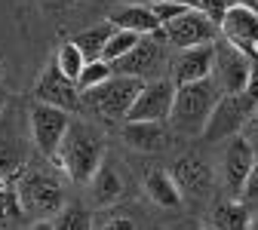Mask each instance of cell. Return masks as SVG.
Returning <instances> with one entry per match:
<instances>
[{
    "mask_svg": "<svg viewBox=\"0 0 258 230\" xmlns=\"http://www.w3.org/2000/svg\"><path fill=\"white\" fill-rule=\"evenodd\" d=\"M172 230H206L200 221H181V224H175Z\"/></svg>",
    "mask_w": 258,
    "mask_h": 230,
    "instance_id": "obj_32",
    "label": "cell"
},
{
    "mask_svg": "<svg viewBox=\"0 0 258 230\" xmlns=\"http://www.w3.org/2000/svg\"><path fill=\"white\" fill-rule=\"evenodd\" d=\"M4 108H7V92L0 89V114H4Z\"/></svg>",
    "mask_w": 258,
    "mask_h": 230,
    "instance_id": "obj_36",
    "label": "cell"
},
{
    "mask_svg": "<svg viewBox=\"0 0 258 230\" xmlns=\"http://www.w3.org/2000/svg\"><path fill=\"white\" fill-rule=\"evenodd\" d=\"M34 102L71 114V111L80 108V89H77L74 80L64 77V74L55 68V61H52L49 68L37 77V83H34Z\"/></svg>",
    "mask_w": 258,
    "mask_h": 230,
    "instance_id": "obj_12",
    "label": "cell"
},
{
    "mask_svg": "<svg viewBox=\"0 0 258 230\" xmlns=\"http://www.w3.org/2000/svg\"><path fill=\"white\" fill-rule=\"evenodd\" d=\"M151 230H163V227H151Z\"/></svg>",
    "mask_w": 258,
    "mask_h": 230,
    "instance_id": "obj_37",
    "label": "cell"
},
{
    "mask_svg": "<svg viewBox=\"0 0 258 230\" xmlns=\"http://www.w3.org/2000/svg\"><path fill=\"white\" fill-rule=\"evenodd\" d=\"M172 181L178 184L181 190V200L184 196H190V200H203V196H209L212 190V166L200 157V154H184L175 160V166H172Z\"/></svg>",
    "mask_w": 258,
    "mask_h": 230,
    "instance_id": "obj_13",
    "label": "cell"
},
{
    "mask_svg": "<svg viewBox=\"0 0 258 230\" xmlns=\"http://www.w3.org/2000/svg\"><path fill=\"white\" fill-rule=\"evenodd\" d=\"M123 193H126V178H123V172L114 166V163L105 157V163L99 166V172H95L92 181H89V196H92V203L102 206V209H111Z\"/></svg>",
    "mask_w": 258,
    "mask_h": 230,
    "instance_id": "obj_17",
    "label": "cell"
},
{
    "mask_svg": "<svg viewBox=\"0 0 258 230\" xmlns=\"http://www.w3.org/2000/svg\"><path fill=\"white\" fill-rule=\"evenodd\" d=\"M28 126H31V144H34V150L40 157L52 160L61 138H64V132H68V126H71V117L64 111H58V108L34 102L28 108Z\"/></svg>",
    "mask_w": 258,
    "mask_h": 230,
    "instance_id": "obj_6",
    "label": "cell"
},
{
    "mask_svg": "<svg viewBox=\"0 0 258 230\" xmlns=\"http://www.w3.org/2000/svg\"><path fill=\"white\" fill-rule=\"evenodd\" d=\"M139 40H142L139 34H129V31H114V37L108 40V46H105V52H102V61L117 64L123 55H129V52L136 49Z\"/></svg>",
    "mask_w": 258,
    "mask_h": 230,
    "instance_id": "obj_27",
    "label": "cell"
},
{
    "mask_svg": "<svg viewBox=\"0 0 258 230\" xmlns=\"http://www.w3.org/2000/svg\"><path fill=\"white\" fill-rule=\"evenodd\" d=\"M52 230H95V218L80 203H64V209L52 218Z\"/></svg>",
    "mask_w": 258,
    "mask_h": 230,
    "instance_id": "obj_22",
    "label": "cell"
},
{
    "mask_svg": "<svg viewBox=\"0 0 258 230\" xmlns=\"http://www.w3.org/2000/svg\"><path fill=\"white\" fill-rule=\"evenodd\" d=\"M145 193H148V200L160 209H178L181 206V190L178 184L172 181L169 172L163 169H154L145 175Z\"/></svg>",
    "mask_w": 258,
    "mask_h": 230,
    "instance_id": "obj_20",
    "label": "cell"
},
{
    "mask_svg": "<svg viewBox=\"0 0 258 230\" xmlns=\"http://www.w3.org/2000/svg\"><path fill=\"white\" fill-rule=\"evenodd\" d=\"M249 209L237 200H221V203H212L203 227L206 230H249Z\"/></svg>",
    "mask_w": 258,
    "mask_h": 230,
    "instance_id": "obj_19",
    "label": "cell"
},
{
    "mask_svg": "<svg viewBox=\"0 0 258 230\" xmlns=\"http://www.w3.org/2000/svg\"><path fill=\"white\" fill-rule=\"evenodd\" d=\"M19 203L25 209V215L37 218V221H52L61 209H64V190L58 184L55 175L49 172H22L19 184Z\"/></svg>",
    "mask_w": 258,
    "mask_h": 230,
    "instance_id": "obj_4",
    "label": "cell"
},
{
    "mask_svg": "<svg viewBox=\"0 0 258 230\" xmlns=\"http://www.w3.org/2000/svg\"><path fill=\"white\" fill-rule=\"evenodd\" d=\"M160 40H163L160 34L157 37H142L133 52L123 55L117 64H111L114 74L117 77H139V80L154 74L160 64H163V43H160Z\"/></svg>",
    "mask_w": 258,
    "mask_h": 230,
    "instance_id": "obj_15",
    "label": "cell"
},
{
    "mask_svg": "<svg viewBox=\"0 0 258 230\" xmlns=\"http://www.w3.org/2000/svg\"><path fill=\"white\" fill-rule=\"evenodd\" d=\"M22 218H25V209L19 203V190L13 187V181L0 178V230L22 224Z\"/></svg>",
    "mask_w": 258,
    "mask_h": 230,
    "instance_id": "obj_23",
    "label": "cell"
},
{
    "mask_svg": "<svg viewBox=\"0 0 258 230\" xmlns=\"http://www.w3.org/2000/svg\"><path fill=\"white\" fill-rule=\"evenodd\" d=\"M228 7H246V10H258V0H224Z\"/></svg>",
    "mask_w": 258,
    "mask_h": 230,
    "instance_id": "obj_31",
    "label": "cell"
},
{
    "mask_svg": "<svg viewBox=\"0 0 258 230\" xmlns=\"http://www.w3.org/2000/svg\"><path fill=\"white\" fill-rule=\"evenodd\" d=\"M52 163L74 184H89L92 175L105 163V135L92 123H71Z\"/></svg>",
    "mask_w": 258,
    "mask_h": 230,
    "instance_id": "obj_1",
    "label": "cell"
},
{
    "mask_svg": "<svg viewBox=\"0 0 258 230\" xmlns=\"http://www.w3.org/2000/svg\"><path fill=\"white\" fill-rule=\"evenodd\" d=\"M212 68H215V43L206 46H194V49H181L172 58V83L175 86H190V83H203L212 80Z\"/></svg>",
    "mask_w": 258,
    "mask_h": 230,
    "instance_id": "obj_14",
    "label": "cell"
},
{
    "mask_svg": "<svg viewBox=\"0 0 258 230\" xmlns=\"http://www.w3.org/2000/svg\"><path fill=\"white\" fill-rule=\"evenodd\" d=\"M114 31H117V28L105 19L102 25H92V28L80 31L77 37H71V43L83 52V58H86V61H95V58H102V52H105L108 40L114 37Z\"/></svg>",
    "mask_w": 258,
    "mask_h": 230,
    "instance_id": "obj_21",
    "label": "cell"
},
{
    "mask_svg": "<svg viewBox=\"0 0 258 230\" xmlns=\"http://www.w3.org/2000/svg\"><path fill=\"white\" fill-rule=\"evenodd\" d=\"M172 4H178L184 10H200V0H172Z\"/></svg>",
    "mask_w": 258,
    "mask_h": 230,
    "instance_id": "obj_33",
    "label": "cell"
},
{
    "mask_svg": "<svg viewBox=\"0 0 258 230\" xmlns=\"http://www.w3.org/2000/svg\"><path fill=\"white\" fill-rule=\"evenodd\" d=\"M255 160H258V154H255L252 141H246L243 135H237V138H231L228 144H224V154H221V184H224V190H228L231 200H240L243 184H246V178H249V172L255 166Z\"/></svg>",
    "mask_w": 258,
    "mask_h": 230,
    "instance_id": "obj_10",
    "label": "cell"
},
{
    "mask_svg": "<svg viewBox=\"0 0 258 230\" xmlns=\"http://www.w3.org/2000/svg\"><path fill=\"white\" fill-rule=\"evenodd\" d=\"M175 102V83L172 80H145L126 123H166Z\"/></svg>",
    "mask_w": 258,
    "mask_h": 230,
    "instance_id": "obj_9",
    "label": "cell"
},
{
    "mask_svg": "<svg viewBox=\"0 0 258 230\" xmlns=\"http://www.w3.org/2000/svg\"><path fill=\"white\" fill-rule=\"evenodd\" d=\"M151 13L157 16L160 25H169V22H175L178 16H184L187 10L178 7V4H172V0H154V4H151Z\"/></svg>",
    "mask_w": 258,
    "mask_h": 230,
    "instance_id": "obj_28",
    "label": "cell"
},
{
    "mask_svg": "<svg viewBox=\"0 0 258 230\" xmlns=\"http://www.w3.org/2000/svg\"><path fill=\"white\" fill-rule=\"evenodd\" d=\"M31 230H52V221H34Z\"/></svg>",
    "mask_w": 258,
    "mask_h": 230,
    "instance_id": "obj_34",
    "label": "cell"
},
{
    "mask_svg": "<svg viewBox=\"0 0 258 230\" xmlns=\"http://www.w3.org/2000/svg\"><path fill=\"white\" fill-rule=\"evenodd\" d=\"M249 230H258V209H255L252 218H249Z\"/></svg>",
    "mask_w": 258,
    "mask_h": 230,
    "instance_id": "obj_35",
    "label": "cell"
},
{
    "mask_svg": "<svg viewBox=\"0 0 258 230\" xmlns=\"http://www.w3.org/2000/svg\"><path fill=\"white\" fill-rule=\"evenodd\" d=\"M160 37H163L166 43H172V46L181 52V49H194V46L215 43V37H218V25H215L203 10H187V13L178 16L175 22L163 25Z\"/></svg>",
    "mask_w": 258,
    "mask_h": 230,
    "instance_id": "obj_7",
    "label": "cell"
},
{
    "mask_svg": "<svg viewBox=\"0 0 258 230\" xmlns=\"http://www.w3.org/2000/svg\"><path fill=\"white\" fill-rule=\"evenodd\" d=\"M255 108H258V105L252 102L246 92L221 95L200 138H203V141H231V138L243 135V129H246V123H249V117H252Z\"/></svg>",
    "mask_w": 258,
    "mask_h": 230,
    "instance_id": "obj_5",
    "label": "cell"
},
{
    "mask_svg": "<svg viewBox=\"0 0 258 230\" xmlns=\"http://www.w3.org/2000/svg\"><path fill=\"white\" fill-rule=\"evenodd\" d=\"M111 77H114V68H111L108 61H102V58L86 61V68L80 71V80H77V89H80V92H89V89L102 86V83L111 80Z\"/></svg>",
    "mask_w": 258,
    "mask_h": 230,
    "instance_id": "obj_26",
    "label": "cell"
},
{
    "mask_svg": "<svg viewBox=\"0 0 258 230\" xmlns=\"http://www.w3.org/2000/svg\"><path fill=\"white\" fill-rule=\"evenodd\" d=\"M218 34L234 49L246 52L249 58H258V10L228 7L221 25H218Z\"/></svg>",
    "mask_w": 258,
    "mask_h": 230,
    "instance_id": "obj_11",
    "label": "cell"
},
{
    "mask_svg": "<svg viewBox=\"0 0 258 230\" xmlns=\"http://www.w3.org/2000/svg\"><path fill=\"white\" fill-rule=\"evenodd\" d=\"M0 74H4V71H0Z\"/></svg>",
    "mask_w": 258,
    "mask_h": 230,
    "instance_id": "obj_38",
    "label": "cell"
},
{
    "mask_svg": "<svg viewBox=\"0 0 258 230\" xmlns=\"http://www.w3.org/2000/svg\"><path fill=\"white\" fill-rule=\"evenodd\" d=\"M218 98H221V92L212 80L175 86V102H172V114H169L172 129L181 135H203Z\"/></svg>",
    "mask_w": 258,
    "mask_h": 230,
    "instance_id": "obj_2",
    "label": "cell"
},
{
    "mask_svg": "<svg viewBox=\"0 0 258 230\" xmlns=\"http://www.w3.org/2000/svg\"><path fill=\"white\" fill-rule=\"evenodd\" d=\"M237 203H243L246 209H258V160H255V166H252V172L243 184V193H240Z\"/></svg>",
    "mask_w": 258,
    "mask_h": 230,
    "instance_id": "obj_29",
    "label": "cell"
},
{
    "mask_svg": "<svg viewBox=\"0 0 258 230\" xmlns=\"http://www.w3.org/2000/svg\"><path fill=\"white\" fill-rule=\"evenodd\" d=\"M145 80L139 77H111L102 86H95L89 92H80V105L86 111H92L95 117H105V120H126L129 111H133L136 98L142 92Z\"/></svg>",
    "mask_w": 258,
    "mask_h": 230,
    "instance_id": "obj_3",
    "label": "cell"
},
{
    "mask_svg": "<svg viewBox=\"0 0 258 230\" xmlns=\"http://www.w3.org/2000/svg\"><path fill=\"white\" fill-rule=\"evenodd\" d=\"M55 68L64 74V77H68V80H80V71L86 68V58H83V52L68 40V43H61L58 46V52H55Z\"/></svg>",
    "mask_w": 258,
    "mask_h": 230,
    "instance_id": "obj_24",
    "label": "cell"
},
{
    "mask_svg": "<svg viewBox=\"0 0 258 230\" xmlns=\"http://www.w3.org/2000/svg\"><path fill=\"white\" fill-rule=\"evenodd\" d=\"M252 61L246 52L234 49L231 43L215 40V68H212V83L218 86L221 95H237L246 89L249 74H252Z\"/></svg>",
    "mask_w": 258,
    "mask_h": 230,
    "instance_id": "obj_8",
    "label": "cell"
},
{
    "mask_svg": "<svg viewBox=\"0 0 258 230\" xmlns=\"http://www.w3.org/2000/svg\"><path fill=\"white\" fill-rule=\"evenodd\" d=\"M108 22L117 31H129V34H139V37H157L163 31V25L157 22V16L145 4H123L108 16Z\"/></svg>",
    "mask_w": 258,
    "mask_h": 230,
    "instance_id": "obj_16",
    "label": "cell"
},
{
    "mask_svg": "<svg viewBox=\"0 0 258 230\" xmlns=\"http://www.w3.org/2000/svg\"><path fill=\"white\" fill-rule=\"evenodd\" d=\"M123 141L142 154H160L169 144V132H166V123H126Z\"/></svg>",
    "mask_w": 258,
    "mask_h": 230,
    "instance_id": "obj_18",
    "label": "cell"
},
{
    "mask_svg": "<svg viewBox=\"0 0 258 230\" xmlns=\"http://www.w3.org/2000/svg\"><path fill=\"white\" fill-rule=\"evenodd\" d=\"M95 230H142V224L129 209H114L111 206L95 218Z\"/></svg>",
    "mask_w": 258,
    "mask_h": 230,
    "instance_id": "obj_25",
    "label": "cell"
},
{
    "mask_svg": "<svg viewBox=\"0 0 258 230\" xmlns=\"http://www.w3.org/2000/svg\"><path fill=\"white\" fill-rule=\"evenodd\" d=\"M243 138L252 141V147H255V141H258V108L252 111V117H249V123H246V129H243Z\"/></svg>",
    "mask_w": 258,
    "mask_h": 230,
    "instance_id": "obj_30",
    "label": "cell"
}]
</instances>
